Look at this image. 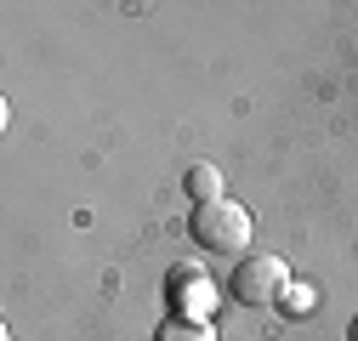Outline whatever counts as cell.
I'll use <instances>...</instances> for the list:
<instances>
[{"label":"cell","mask_w":358,"mask_h":341,"mask_svg":"<svg viewBox=\"0 0 358 341\" xmlns=\"http://www.w3.org/2000/svg\"><path fill=\"white\" fill-rule=\"evenodd\" d=\"M250 210L239 205V199H210V205H194V217H188V239L199 245V250H216V256H250Z\"/></svg>","instance_id":"6da1fadb"},{"label":"cell","mask_w":358,"mask_h":341,"mask_svg":"<svg viewBox=\"0 0 358 341\" xmlns=\"http://www.w3.org/2000/svg\"><path fill=\"white\" fill-rule=\"evenodd\" d=\"M347 341H358V319H352V330H347Z\"/></svg>","instance_id":"52a82bcc"},{"label":"cell","mask_w":358,"mask_h":341,"mask_svg":"<svg viewBox=\"0 0 358 341\" xmlns=\"http://www.w3.org/2000/svg\"><path fill=\"white\" fill-rule=\"evenodd\" d=\"M154 341H216V324L188 319V313H171V319L159 324V335H154Z\"/></svg>","instance_id":"8992f818"},{"label":"cell","mask_w":358,"mask_h":341,"mask_svg":"<svg viewBox=\"0 0 358 341\" xmlns=\"http://www.w3.org/2000/svg\"><path fill=\"white\" fill-rule=\"evenodd\" d=\"M285 284H290V268H285V256H273V250L245 256V262L234 268V279H228V290H234L239 307H279Z\"/></svg>","instance_id":"7a4b0ae2"},{"label":"cell","mask_w":358,"mask_h":341,"mask_svg":"<svg viewBox=\"0 0 358 341\" xmlns=\"http://www.w3.org/2000/svg\"><path fill=\"white\" fill-rule=\"evenodd\" d=\"M182 194H194V205H210V199H222V170L216 165H188L182 170Z\"/></svg>","instance_id":"5b68a950"},{"label":"cell","mask_w":358,"mask_h":341,"mask_svg":"<svg viewBox=\"0 0 358 341\" xmlns=\"http://www.w3.org/2000/svg\"><path fill=\"white\" fill-rule=\"evenodd\" d=\"M319 302H324V290L313 284V279H290V284H285V296H279V313H285V319H307Z\"/></svg>","instance_id":"277c9868"},{"label":"cell","mask_w":358,"mask_h":341,"mask_svg":"<svg viewBox=\"0 0 358 341\" xmlns=\"http://www.w3.org/2000/svg\"><path fill=\"white\" fill-rule=\"evenodd\" d=\"M6 341H12V335H6Z\"/></svg>","instance_id":"ba28073f"},{"label":"cell","mask_w":358,"mask_h":341,"mask_svg":"<svg viewBox=\"0 0 358 341\" xmlns=\"http://www.w3.org/2000/svg\"><path fill=\"white\" fill-rule=\"evenodd\" d=\"M165 290H171V307H176V313H188V319H205L210 296H216V284H210L199 268H176V273L165 279Z\"/></svg>","instance_id":"3957f363"}]
</instances>
